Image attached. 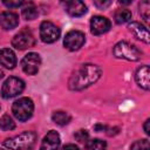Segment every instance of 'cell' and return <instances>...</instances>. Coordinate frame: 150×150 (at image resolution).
<instances>
[{
    "label": "cell",
    "instance_id": "1",
    "mask_svg": "<svg viewBox=\"0 0 150 150\" xmlns=\"http://www.w3.org/2000/svg\"><path fill=\"white\" fill-rule=\"evenodd\" d=\"M102 75V69L98 66L86 63L73 73L69 79L68 87L71 90H82L94 84Z\"/></svg>",
    "mask_w": 150,
    "mask_h": 150
},
{
    "label": "cell",
    "instance_id": "2",
    "mask_svg": "<svg viewBox=\"0 0 150 150\" xmlns=\"http://www.w3.org/2000/svg\"><path fill=\"white\" fill-rule=\"evenodd\" d=\"M36 141V134L34 131H23L14 137L6 138L4 145L9 150H30Z\"/></svg>",
    "mask_w": 150,
    "mask_h": 150
},
{
    "label": "cell",
    "instance_id": "3",
    "mask_svg": "<svg viewBox=\"0 0 150 150\" xmlns=\"http://www.w3.org/2000/svg\"><path fill=\"white\" fill-rule=\"evenodd\" d=\"M112 53L117 59H124L128 61H138L142 57V52L128 41H120L116 43Z\"/></svg>",
    "mask_w": 150,
    "mask_h": 150
},
{
    "label": "cell",
    "instance_id": "4",
    "mask_svg": "<svg viewBox=\"0 0 150 150\" xmlns=\"http://www.w3.org/2000/svg\"><path fill=\"white\" fill-rule=\"evenodd\" d=\"M34 111V103L29 97H20L12 105V112L16 120L25 122L29 120Z\"/></svg>",
    "mask_w": 150,
    "mask_h": 150
},
{
    "label": "cell",
    "instance_id": "5",
    "mask_svg": "<svg viewBox=\"0 0 150 150\" xmlns=\"http://www.w3.org/2000/svg\"><path fill=\"white\" fill-rule=\"evenodd\" d=\"M23 89H25V82L19 77L12 76V77H8L4 82L1 87V96L8 100V98L15 97L19 94H21Z\"/></svg>",
    "mask_w": 150,
    "mask_h": 150
},
{
    "label": "cell",
    "instance_id": "6",
    "mask_svg": "<svg viewBox=\"0 0 150 150\" xmlns=\"http://www.w3.org/2000/svg\"><path fill=\"white\" fill-rule=\"evenodd\" d=\"M60 35H61V30L55 23H53L50 21L41 22V25H40V38L43 42L53 43V42L59 40Z\"/></svg>",
    "mask_w": 150,
    "mask_h": 150
},
{
    "label": "cell",
    "instance_id": "7",
    "mask_svg": "<svg viewBox=\"0 0 150 150\" xmlns=\"http://www.w3.org/2000/svg\"><path fill=\"white\" fill-rule=\"evenodd\" d=\"M35 45V39L34 35L32 34L30 30L28 29H22L18 34L14 35L12 40V46L19 50H23L27 48H30Z\"/></svg>",
    "mask_w": 150,
    "mask_h": 150
},
{
    "label": "cell",
    "instance_id": "8",
    "mask_svg": "<svg viewBox=\"0 0 150 150\" xmlns=\"http://www.w3.org/2000/svg\"><path fill=\"white\" fill-rule=\"evenodd\" d=\"M86 42V36L80 30H70L66 34L64 40H63V45L68 50L75 52L79 50Z\"/></svg>",
    "mask_w": 150,
    "mask_h": 150
},
{
    "label": "cell",
    "instance_id": "9",
    "mask_svg": "<svg viewBox=\"0 0 150 150\" xmlns=\"http://www.w3.org/2000/svg\"><path fill=\"white\" fill-rule=\"evenodd\" d=\"M41 57L38 53H28L21 60V68L28 75H35L39 71Z\"/></svg>",
    "mask_w": 150,
    "mask_h": 150
},
{
    "label": "cell",
    "instance_id": "10",
    "mask_svg": "<svg viewBox=\"0 0 150 150\" xmlns=\"http://www.w3.org/2000/svg\"><path fill=\"white\" fill-rule=\"evenodd\" d=\"M111 27L110 21L104 18V16H100V15H95L91 18L90 20V32L94 35H101L107 33Z\"/></svg>",
    "mask_w": 150,
    "mask_h": 150
},
{
    "label": "cell",
    "instance_id": "11",
    "mask_svg": "<svg viewBox=\"0 0 150 150\" xmlns=\"http://www.w3.org/2000/svg\"><path fill=\"white\" fill-rule=\"evenodd\" d=\"M128 28H129V30L134 34V36H135L136 39H138L139 41H142V42H144V43H146V45L150 42L149 29H148L144 25H142V23H139V22H136V21H132L131 23H129Z\"/></svg>",
    "mask_w": 150,
    "mask_h": 150
},
{
    "label": "cell",
    "instance_id": "12",
    "mask_svg": "<svg viewBox=\"0 0 150 150\" xmlns=\"http://www.w3.org/2000/svg\"><path fill=\"white\" fill-rule=\"evenodd\" d=\"M60 143H61L60 135L55 130H50L43 137L40 145V150H57V148L60 146Z\"/></svg>",
    "mask_w": 150,
    "mask_h": 150
},
{
    "label": "cell",
    "instance_id": "13",
    "mask_svg": "<svg viewBox=\"0 0 150 150\" xmlns=\"http://www.w3.org/2000/svg\"><path fill=\"white\" fill-rule=\"evenodd\" d=\"M135 80L137 82V84L144 89V90H149L150 88V70H149V66L144 64L142 67H139L135 74Z\"/></svg>",
    "mask_w": 150,
    "mask_h": 150
},
{
    "label": "cell",
    "instance_id": "14",
    "mask_svg": "<svg viewBox=\"0 0 150 150\" xmlns=\"http://www.w3.org/2000/svg\"><path fill=\"white\" fill-rule=\"evenodd\" d=\"M19 25V16L13 12H2L0 13V26L5 30H11Z\"/></svg>",
    "mask_w": 150,
    "mask_h": 150
},
{
    "label": "cell",
    "instance_id": "15",
    "mask_svg": "<svg viewBox=\"0 0 150 150\" xmlns=\"http://www.w3.org/2000/svg\"><path fill=\"white\" fill-rule=\"evenodd\" d=\"M64 7H66V12L70 16H75V18L76 16H82L87 12V6L84 5V2L79 1V0L67 1L64 4Z\"/></svg>",
    "mask_w": 150,
    "mask_h": 150
},
{
    "label": "cell",
    "instance_id": "16",
    "mask_svg": "<svg viewBox=\"0 0 150 150\" xmlns=\"http://www.w3.org/2000/svg\"><path fill=\"white\" fill-rule=\"evenodd\" d=\"M0 64L7 69H13L16 66V56L12 49L4 48L0 50Z\"/></svg>",
    "mask_w": 150,
    "mask_h": 150
},
{
    "label": "cell",
    "instance_id": "17",
    "mask_svg": "<svg viewBox=\"0 0 150 150\" xmlns=\"http://www.w3.org/2000/svg\"><path fill=\"white\" fill-rule=\"evenodd\" d=\"M52 120H53L54 123H56L59 125H66V124H68L70 122V115L68 112H66V111L59 110V111L53 112Z\"/></svg>",
    "mask_w": 150,
    "mask_h": 150
},
{
    "label": "cell",
    "instance_id": "18",
    "mask_svg": "<svg viewBox=\"0 0 150 150\" xmlns=\"http://www.w3.org/2000/svg\"><path fill=\"white\" fill-rule=\"evenodd\" d=\"M22 16L26 20H34L38 16V9L35 5L32 2H26L25 7L22 8Z\"/></svg>",
    "mask_w": 150,
    "mask_h": 150
},
{
    "label": "cell",
    "instance_id": "19",
    "mask_svg": "<svg viewBox=\"0 0 150 150\" xmlns=\"http://www.w3.org/2000/svg\"><path fill=\"white\" fill-rule=\"evenodd\" d=\"M131 12L129 9H118L116 13H115V21L117 23H125V22H129L131 20Z\"/></svg>",
    "mask_w": 150,
    "mask_h": 150
},
{
    "label": "cell",
    "instance_id": "20",
    "mask_svg": "<svg viewBox=\"0 0 150 150\" xmlns=\"http://www.w3.org/2000/svg\"><path fill=\"white\" fill-rule=\"evenodd\" d=\"M86 148L87 150H105L107 143L100 138H94L86 142Z\"/></svg>",
    "mask_w": 150,
    "mask_h": 150
},
{
    "label": "cell",
    "instance_id": "21",
    "mask_svg": "<svg viewBox=\"0 0 150 150\" xmlns=\"http://www.w3.org/2000/svg\"><path fill=\"white\" fill-rule=\"evenodd\" d=\"M15 128V123L13 121V118L5 114L1 118H0V129L4 130V131H8V130H13Z\"/></svg>",
    "mask_w": 150,
    "mask_h": 150
},
{
    "label": "cell",
    "instance_id": "22",
    "mask_svg": "<svg viewBox=\"0 0 150 150\" xmlns=\"http://www.w3.org/2000/svg\"><path fill=\"white\" fill-rule=\"evenodd\" d=\"M130 150H150V143L148 139H139L131 144Z\"/></svg>",
    "mask_w": 150,
    "mask_h": 150
},
{
    "label": "cell",
    "instance_id": "23",
    "mask_svg": "<svg viewBox=\"0 0 150 150\" xmlns=\"http://www.w3.org/2000/svg\"><path fill=\"white\" fill-rule=\"evenodd\" d=\"M139 8H141V15H142V18L148 22L149 21V12H150V4H149V1H143V2H141V5H139Z\"/></svg>",
    "mask_w": 150,
    "mask_h": 150
},
{
    "label": "cell",
    "instance_id": "24",
    "mask_svg": "<svg viewBox=\"0 0 150 150\" xmlns=\"http://www.w3.org/2000/svg\"><path fill=\"white\" fill-rule=\"evenodd\" d=\"M74 137H75L76 141H79V142H81V143H86V142L88 141V138H89V135H88L87 130L80 129V130H77V131L74 134Z\"/></svg>",
    "mask_w": 150,
    "mask_h": 150
},
{
    "label": "cell",
    "instance_id": "25",
    "mask_svg": "<svg viewBox=\"0 0 150 150\" xmlns=\"http://www.w3.org/2000/svg\"><path fill=\"white\" fill-rule=\"evenodd\" d=\"M111 4H112V2H111L110 0H95V1H94V5H95L97 8H100V9H104V8L109 7Z\"/></svg>",
    "mask_w": 150,
    "mask_h": 150
},
{
    "label": "cell",
    "instance_id": "26",
    "mask_svg": "<svg viewBox=\"0 0 150 150\" xmlns=\"http://www.w3.org/2000/svg\"><path fill=\"white\" fill-rule=\"evenodd\" d=\"M23 4H25L23 1H19V0H16V1H13V0L7 1V0H5V1H4V5H5V6H7V7H9V8L20 7V6H22Z\"/></svg>",
    "mask_w": 150,
    "mask_h": 150
},
{
    "label": "cell",
    "instance_id": "27",
    "mask_svg": "<svg viewBox=\"0 0 150 150\" xmlns=\"http://www.w3.org/2000/svg\"><path fill=\"white\" fill-rule=\"evenodd\" d=\"M62 150H80V148L75 144H67L62 148Z\"/></svg>",
    "mask_w": 150,
    "mask_h": 150
},
{
    "label": "cell",
    "instance_id": "28",
    "mask_svg": "<svg viewBox=\"0 0 150 150\" xmlns=\"http://www.w3.org/2000/svg\"><path fill=\"white\" fill-rule=\"evenodd\" d=\"M149 124H150V120H146V121L144 122V125H143L144 131H145L146 135H150V128H149Z\"/></svg>",
    "mask_w": 150,
    "mask_h": 150
},
{
    "label": "cell",
    "instance_id": "29",
    "mask_svg": "<svg viewBox=\"0 0 150 150\" xmlns=\"http://www.w3.org/2000/svg\"><path fill=\"white\" fill-rule=\"evenodd\" d=\"M94 129H95V130H97V131H103V130H105V129H107V127H105V125H103V124H96V125L94 127Z\"/></svg>",
    "mask_w": 150,
    "mask_h": 150
},
{
    "label": "cell",
    "instance_id": "30",
    "mask_svg": "<svg viewBox=\"0 0 150 150\" xmlns=\"http://www.w3.org/2000/svg\"><path fill=\"white\" fill-rule=\"evenodd\" d=\"M120 4H122V5H129V4H131V1H120Z\"/></svg>",
    "mask_w": 150,
    "mask_h": 150
},
{
    "label": "cell",
    "instance_id": "31",
    "mask_svg": "<svg viewBox=\"0 0 150 150\" xmlns=\"http://www.w3.org/2000/svg\"><path fill=\"white\" fill-rule=\"evenodd\" d=\"M2 77H4V71H2L1 69H0V80H1Z\"/></svg>",
    "mask_w": 150,
    "mask_h": 150
},
{
    "label": "cell",
    "instance_id": "32",
    "mask_svg": "<svg viewBox=\"0 0 150 150\" xmlns=\"http://www.w3.org/2000/svg\"><path fill=\"white\" fill-rule=\"evenodd\" d=\"M0 150H4V149H0Z\"/></svg>",
    "mask_w": 150,
    "mask_h": 150
}]
</instances>
